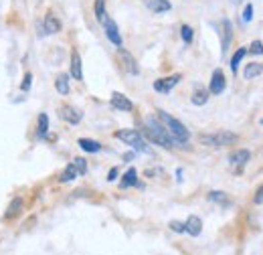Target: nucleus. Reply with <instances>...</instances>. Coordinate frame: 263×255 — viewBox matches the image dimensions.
Segmentation results:
<instances>
[{
  "mask_svg": "<svg viewBox=\"0 0 263 255\" xmlns=\"http://www.w3.org/2000/svg\"><path fill=\"white\" fill-rule=\"evenodd\" d=\"M239 140L237 134L233 132H215V134H200L198 142L206 148H223V146H231Z\"/></svg>",
  "mask_w": 263,
  "mask_h": 255,
  "instance_id": "obj_3",
  "label": "nucleus"
},
{
  "mask_svg": "<svg viewBox=\"0 0 263 255\" xmlns=\"http://www.w3.org/2000/svg\"><path fill=\"white\" fill-rule=\"evenodd\" d=\"M55 89H57L61 96H67V94H69V75H65V73L57 75V79H55Z\"/></svg>",
  "mask_w": 263,
  "mask_h": 255,
  "instance_id": "obj_21",
  "label": "nucleus"
},
{
  "mask_svg": "<svg viewBox=\"0 0 263 255\" xmlns=\"http://www.w3.org/2000/svg\"><path fill=\"white\" fill-rule=\"evenodd\" d=\"M116 138L122 140V142H126L136 152H148V146L144 142V136L138 130H120V132H116Z\"/></svg>",
  "mask_w": 263,
  "mask_h": 255,
  "instance_id": "obj_4",
  "label": "nucleus"
},
{
  "mask_svg": "<svg viewBox=\"0 0 263 255\" xmlns=\"http://www.w3.org/2000/svg\"><path fill=\"white\" fill-rule=\"evenodd\" d=\"M43 31H45V34H55V32L61 31V23H59V19H57L53 12H47V14H45Z\"/></svg>",
  "mask_w": 263,
  "mask_h": 255,
  "instance_id": "obj_13",
  "label": "nucleus"
},
{
  "mask_svg": "<svg viewBox=\"0 0 263 255\" xmlns=\"http://www.w3.org/2000/svg\"><path fill=\"white\" fill-rule=\"evenodd\" d=\"M31 81H33V75L27 73L25 79H23V83H21V89H23V92H29V89H31Z\"/></svg>",
  "mask_w": 263,
  "mask_h": 255,
  "instance_id": "obj_32",
  "label": "nucleus"
},
{
  "mask_svg": "<svg viewBox=\"0 0 263 255\" xmlns=\"http://www.w3.org/2000/svg\"><path fill=\"white\" fill-rule=\"evenodd\" d=\"M170 229L176 231V233H184V223H178V221H170Z\"/></svg>",
  "mask_w": 263,
  "mask_h": 255,
  "instance_id": "obj_34",
  "label": "nucleus"
},
{
  "mask_svg": "<svg viewBox=\"0 0 263 255\" xmlns=\"http://www.w3.org/2000/svg\"><path fill=\"white\" fill-rule=\"evenodd\" d=\"M73 166L77 168L79 174H85V172H87V162H85L83 158H75L73 160Z\"/></svg>",
  "mask_w": 263,
  "mask_h": 255,
  "instance_id": "obj_30",
  "label": "nucleus"
},
{
  "mask_svg": "<svg viewBox=\"0 0 263 255\" xmlns=\"http://www.w3.org/2000/svg\"><path fill=\"white\" fill-rule=\"evenodd\" d=\"M191 101H193L195 105H204V103L209 101V89H204V87H197V89L193 92Z\"/></svg>",
  "mask_w": 263,
  "mask_h": 255,
  "instance_id": "obj_19",
  "label": "nucleus"
},
{
  "mask_svg": "<svg viewBox=\"0 0 263 255\" xmlns=\"http://www.w3.org/2000/svg\"><path fill=\"white\" fill-rule=\"evenodd\" d=\"M116 176H118V168H111L109 174H107V180L111 183V180H116Z\"/></svg>",
  "mask_w": 263,
  "mask_h": 255,
  "instance_id": "obj_35",
  "label": "nucleus"
},
{
  "mask_svg": "<svg viewBox=\"0 0 263 255\" xmlns=\"http://www.w3.org/2000/svg\"><path fill=\"white\" fill-rule=\"evenodd\" d=\"M21 209H23V198H21V196L12 198V203H10L8 211H6V219H12V217H16V215L21 213Z\"/></svg>",
  "mask_w": 263,
  "mask_h": 255,
  "instance_id": "obj_24",
  "label": "nucleus"
},
{
  "mask_svg": "<svg viewBox=\"0 0 263 255\" xmlns=\"http://www.w3.org/2000/svg\"><path fill=\"white\" fill-rule=\"evenodd\" d=\"M209 201H213V203H219V205H229V198H227V194L221 191H213L209 192Z\"/></svg>",
  "mask_w": 263,
  "mask_h": 255,
  "instance_id": "obj_27",
  "label": "nucleus"
},
{
  "mask_svg": "<svg viewBox=\"0 0 263 255\" xmlns=\"http://www.w3.org/2000/svg\"><path fill=\"white\" fill-rule=\"evenodd\" d=\"M96 19H98L99 23H103L105 19H107V12H105V0H96Z\"/></svg>",
  "mask_w": 263,
  "mask_h": 255,
  "instance_id": "obj_26",
  "label": "nucleus"
},
{
  "mask_svg": "<svg viewBox=\"0 0 263 255\" xmlns=\"http://www.w3.org/2000/svg\"><path fill=\"white\" fill-rule=\"evenodd\" d=\"M77 144L81 146V150H85V152H89V154H96V152L101 150V144L96 142V140H89V138H79Z\"/></svg>",
  "mask_w": 263,
  "mask_h": 255,
  "instance_id": "obj_16",
  "label": "nucleus"
},
{
  "mask_svg": "<svg viewBox=\"0 0 263 255\" xmlns=\"http://www.w3.org/2000/svg\"><path fill=\"white\" fill-rule=\"evenodd\" d=\"M247 53H253V55H263V43L261 41H253L251 47L247 49Z\"/></svg>",
  "mask_w": 263,
  "mask_h": 255,
  "instance_id": "obj_29",
  "label": "nucleus"
},
{
  "mask_svg": "<svg viewBox=\"0 0 263 255\" xmlns=\"http://www.w3.org/2000/svg\"><path fill=\"white\" fill-rule=\"evenodd\" d=\"M253 203L255 205H263V185L255 191V196H253Z\"/></svg>",
  "mask_w": 263,
  "mask_h": 255,
  "instance_id": "obj_33",
  "label": "nucleus"
},
{
  "mask_svg": "<svg viewBox=\"0 0 263 255\" xmlns=\"http://www.w3.org/2000/svg\"><path fill=\"white\" fill-rule=\"evenodd\" d=\"M142 136H146L150 142H154V144L162 146V148H166V150H172V148H176L174 140H172V138H170V134L166 132V128L162 126V122H160L158 118H154V116L146 118Z\"/></svg>",
  "mask_w": 263,
  "mask_h": 255,
  "instance_id": "obj_1",
  "label": "nucleus"
},
{
  "mask_svg": "<svg viewBox=\"0 0 263 255\" xmlns=\"http://www.w3.org/2000/svg\"><path fill=\"white\" fill-rule=\"evenodd\" d=\"M233 2H239V0H233Z\"/></svg>",
  "mask_w": 263,
  "mask_h": 255,
  "instance_id": "obj_36",
  "label": "nucleus"
},
{
  "mask_svg": "<svg viewBox=\"0 0 263 255\" xmlns=\"http://www.w3.org/2000/svg\"><path fill=\"white\" fill-rule=\"evenodd\" d=\"M249 158H251L249 150H245V148H239V150H235V152H233V154L229 156V162H231V166H233V170L239 174V172L245 168V164L249 162Z\"/></svg>",
  "mask_w": 263,
  "mask_h": 255,
  "instance_id": "obj_5",
  "label": "nucleus"
},
{
  "mask_svg": "<svg viewBox=\"0 0 263 255\" xmlns=\"http://www.w3.org/2000/svg\"><path fill=\"white\" fill-rule=\"evenodd\" d=\"M59 116L65 120L67 124H79V122H81V118H83V114H81L77 107L67 105V103L59 107Z\"/></svg>",
  "mask_w": 263,
  "mask_h": 255,
  "instance_id": "obj_10",
  "label": "nucleus"
},
{
  "mask_svg": "<svg viewBox=\"0 0 263 255\" xmlns=\"http://www.w3.org/2000/svg\"><path fill=\"white\" fill-rule=\"evenodd\" d=\"M103 25V31H105V37L116 45V47H122V34L118 31V25H116V21H111L109 16L101 23Z\"/></svg>",
  "mask_w": 263,
  "mask_h": 255,
  "instance_id": "obj_7",
  "label": "nucleus"
},
{
  "mask_svg": "<svg viewBox=\"0 0 263 255\" xmlns=\"http://www.w3.org/2000/svg\"><path fill=\"white\" fill-rule=\"evenodd\" d=\"M263 73V63H249L245 65V71H243V77L245 79H255Z\"/></svg>",
  "mask_w": 263,
  "mask_h": 255,
  "instance_id": "obj_17",
  "label": "nucleus"
},
{
  "mask_svg": "<svg viewBox=\"0 0 263 255\" xmlns=\"http://www.w3.org/2000/svg\"><path fill=\"white\" fill-rule=\"evenodd\" d=\"M231 41H233V25H231V21L223 19L221 21V51H223V55L229 51Z\"/></svg>",
  "mask_w": 263,
  "mask_h": 255,
  "instance_id": "obj_9",
  "label": "nucleus"
},
{
  "mask_svg": "<svg viewBox=\"0 0 263 255\" xmlns=\"http://www.w3.org/2000/svg\"><path fill=\"white\" fill-rule=\"evenodd\" d=\"M251 19H253V6L247 4L245 10H243V23H251Z\"/></svg>",
  "mask_w": 263,
  "mask_h": 255,
  "instance_id": "obj_31",
  "label": "nucleus"
},
{
  "mask_svg": "<svg viewBox=\"0 0 263 255\" xmlns=\"http://www.w3.org/2000/svg\"><path fill=\"white\" fill-rule=\"evenodd\" d=\"M47 132H49V118H47V114H41L39 124H36V134H39V138H45Z\"/></svg>",
  "mask_w": 263,
  "mask_h": 255,
  "instance_id": "obj_25",
  "label": "nucleus"
},
{
  "mask_svg": "<svg viewBox=\"0 0 263 255\" xmlns=\"http://www.w3.org/2000/svg\"><path fill=\"white\" fill-rule=\"evenodd\" d=\"M184 233H189V235H193V237H198V235L202 233V221H200V217L191 215V217L186 219V223H184Z\"/></svg>",
  "mask_w": 263,
  "mask_h": 255,
  "instance_id": "obj_14",
  "label": "nucleus"
},
{
  "mask_svg": "<svg viewBox=\"0 0 263 255\" xmlns=\"http://www.w3.org/2000/svg\"><path fill=\"white\" fill-rule=\"evenodd\" d=\"M180 79H182V75H178V73L170 75V77H164V79H158V81H154V89L158 94H170V89L176 87L180 83Z\"/></svg>",
  "mask_w": 263,
  "mask_h": 255,
  "instance_id": "obj_8",
  "label": "nucleus"
},
{
  "mask_svg": "<svg viewBox=\"0 0 263 255\" xmlns=\"http://www.w3.org/2000/svg\"><path fill=\"white\" fill-rule=\"evenodd\" d=\"M148 8L154 10V12H168L172 8V4L168 0H150L148 2Z\"/></svg>",
  "mask_w": 263,
  "mask_h": 255,
  "instance_id": "obj_22",
  "label": "nucleus"
},
{
  "mask_svg": "<svg viewBox=\"0 0 263 255\" xmlns=\"http://www.w3.org/2000/svg\"><path fill=\"white\" fill-rule=\"evenodd\" d=\"M71 77L81 81L83 79V65H81V55L77 51L71 53Z\"/></svg>",
  "mask_w": 263,
  "mask_h": 255,
  "instance_id": "obj_15",
  "label": "nucleus"
},
{
  "mask_svg": "<svg viewBox=\"0 0 263 255\" xmlns=\"http://www.w3.org/2000/svg\"><path fill=\"white\" fill-rule=\"evenodd\" d=\"M261 124H263V120H261Z\"/></svg>",
  "mask_w": 263,
  "mask_h": 255,
  "instance_id": "obj_37",
  "label": "nucleus"
},
{
  "mask_svg": "<svg viewBox=\"0 0 263 255\" xmlns=\"http://www.w3.org/2000/svg\"><path fill=\"white\" fill-rule=\"evenodd\" d=\"M77 176H79V172H77V168H75L73 162H71V164H67V168L61 172L59 180H61V183H71V180H75Z\"/></svg>",
  "mask_w": 263,
  "mask_h": 255,
  "instance_id": "obj_23",
  "label": "nucleus"
},
{
  "mask_svg": "<svg viewBox=\"0 0 263 255\" xmlns=\"http://www.w3.org/2000/svg\"><path fill=\"white\" fill-rule=\"evenodd\" d=\"M122 189H128V187H138V172L136 168H130L124 176H122V183H120Z\"/></svg>",
  "mask_w": 263,
  "mask_h": 255,
  "instance_id": "obj_18",
  "label": "nucleus"
},
{
  "mask_svg": "<svg viewBox=\"0 0 263 255\" xmlns=\"http://www.w3.org/2000/svg\"><path fill=\"white\" fill-rule=\"evenodd\" d=\"M111 107H116V110H120V112H132V110H134V103H132L124 94L114 92V94H111Z\"/></svg>",
  "mask_w": 263,
  "mask_h": 255,
  "instance_id": "obj_11",
  "label": "nucleus"
},
{
  "mask_svg": "<svg viewBox=\"0 0 263 255\" xmlns=\"http://www.w3.org/2000/svg\"><path fill=\"white\" fill-rule=\"evenodd\" d=\"M225 85H227L225 73H223L221 69H215V71H213V77H211V83H209V94L219 96V94L225 92Z\"/></svg>",
  "mask_w": 263,
  "mask_h": 255,
  "instance_id": "obj_6",
  "label": "nucleus"
},
{
  "mask_svg": "<svg viewBox=\"0 0 263 255\" xmlns=\"http://www.w3.org/2000/svg\"><path fill=\"white\" fill-rule=\"evenodd\" d=\"M118 55H120V59H122V63H124V69H126L128 73H132V75H138V73H140V67H138V63H136V59L132 57V53H128L126 49L120 47Z\"/></svg>",
  "mask_w": 263,
  "mask_h": 255,
  "instance_id": "obj_12",
  "label": "nucleus"
},
{
  "mask_svg": "<svg viewBox=\"0 0 263 255\" xmlns=\"http://www.w3.org/2000/svg\"><path fill=\"white\" fill-rule=\"evenodd\" d=\"M156 114H158V120L162 122V126L166 128V132L170 134V138L174 140V144L176 146H184L189 142V138H191V132L186 130V126L182 122H178L176 118H172L170 114H166L164 110H158Z\"/></svg>",
  "mask_w": 263,
  "mask_h": 255,
  "instance_id": "obj_2",
  "label": "nucleus"
},
{
  "mask_svg": "<svg viewBox=\"0 0 263 255\" xmlns=\"http://www.w3.org/2000/svg\"><path fill=\"white\" fill-rule=\"evenodd\" d=\"M180 37H182V41H184V43H193V37H195V31H193V27H189V25H182V27H180Z\"/></svg>",
  "mask_w": 263,
  "mask_h": 255,
  "instance_id": "obj_28",
  "label": "nucleus"
},
{
  "mask_svg": "<svg viewBox=\"0 0 263 255\" xmlns=\"http://www.w3.org/2000/svg\"><path fill=\"white\" fill-rule=\"evenodd\" d=\"M245 55H247V47H241V49L235 51V55L231 57V71H233V73L239 71V65H241V61H243Z\"/></svg>",
  "mask_w": 263,
  "mask_h": 255,
  "instance_id": "obj_20",
  "label": "nucleus"
}]
</instances>
